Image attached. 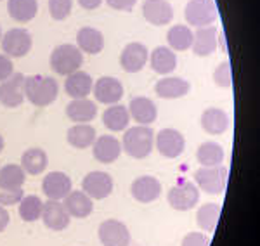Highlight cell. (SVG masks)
Instances as JSON below:
<instances>
[{
    "instance_id": "7bdbcfd3",
    "label": "cell",
    "mask_w": 260,
    "mask_h": 246,
    "mask_svg": "<svg viewBox=\"0 0 260 246\" xmlns=\"http://www.w3.org/2000/svg\"><path fill=\"white\" fill-rule=\"evenodd\" d=\"M9 222H11V215H9V212L6 210L2 205H0V232L2 231H6V227L9 226Z\"/></svg>"
},
{
    "instance_id": "8fae6325",
    "label": "cell",
    "mask_w": 260,
    "mask_h": 246,
    "mask_svg": "<svg viewBox=\"0 0 260 246\" xmlns=\"http://www.w3.org/2000/svg\"><path fill=\"white\" fill-rule=\"evenodd\" d=\"M24 80L26 77L23 73H12L0 83V102L6 108H18L24 102Z\"/></svg>"
},
{
    "instance_id": "7c38bea8",
    "label": "cell",
    "mask_w": 260,
    "mask_h": 246,
    "mask_svg": "<svg viewBox=\"0 0 260 246\" xmlns=\"http://www.w3.org/2000/svg\"><path fill=\"white\" fill-rule=\"evenodd\" d=\"M149 57L148 47L141 42H132V44L125 45V49L121 51L120 56V64L123 68V72L127 73H139L146 66Z\"/></svg>"
},
{
    "instance_id": "6da1fadb",
    "label": "cell",
    "mask_w": 260,
    "mask_h": 246,
    "mask_svg": "<svg viewBox=\"0 0 260 246\" xmlns=\"http://www.w3.org/2000/svg\"><path fill=\"white\" fill-rule=\"evenodd\" d=\"M57 94H59V85L50 77L31 75L24 80V97L37 108H45L52 104L57 99Z\"/></svg>"
},
{
    "instance_id": "7402d4cb",
    "label": "cell",
    "mask_w": 260,
    "mask_h": 246,
    "mask_svg": "<svg viewBox=\"0 0 260 246\" xmlns=\"http://www.w3.org/2000/svg\"><path fill=\"white\" fill-rule=\"evenodd\" d=\"M191 90L189 82L180 77H165L154 85V92L161 99H180Z\"/></svg>"
},
{
    "instance_id": "277c9868",
    "label": "cell",
    "mask_w": 260,
    "mask_h": 246,
    "mask_svg": "<svg viewBox=\"0 0 260 246\" xmlns=\"http://www.w3.org/2000/svg\"><path fill=\"white\" fill-rule=\"evenodd\" d=\"M194 181L203 193L222 194L228 186V168L224 165L201 166L194 172Z\"/></svg>"
},
{
    "instance_id": "30bf717a",
    "label": "cell",
    "mask_w": 260,
    "mask_h": 246,
    "mask_svg": "<svg viewBox=\"0 0 260 246\" xmlns=\"http://www.w3.org/2000/svg\"><path fill=\"white\" fill-rule=\"evenodd\" d=\"M99 241L103 246H128L130 244V231L123 222L116 219L104 220L99 226Z\"/></svg>"
},
{
    "instance_id": "836d02e7",
    "label": "cell",
    "mask_w": 260,
    "mask_h": 246,
    "mask_svg": "<svg viewBox=\"0 0 260 246\" xmlns=\"http://www.w3.org/2000/svg\"><path fill=\"white\" fill-rule=\"evenodd\" d=\"M219 219H220V205H217V203H207V205L200 206L198 214H196V224L205 232L215 231Z\"/></svg>"
},
{
    "instance_id": "ab89813d",
    "label": "cell",
    "mask_w": 260,
    "mask_h": 246,
    "mask_svg": "<svg viewBox=\"0 0 260 246\" xmlns=\"http://www.w3.org/2000/svg\"><path fill=\"white\" fill-rule=\"evenodd\" d=\"M182 246H210V237L203 232H189L184 236Z\"/></svg>"
},
{
    "instance_id": "4fadbf2b",
    "label": "cell",
    "mask_w": 260,
    "mask_h": 246,
    "mask_svg": "<svg viewBox=\"0 0 260 246\" xmlns=\"http://www.w3.org/2000/svg\"><path fill=\"white\" fill-rule=\"evenodd\" d=\"M94 90V95L98 99V102L103 104H118L120 99L123 97V85L118 78L115 77H101L98 82L92 87Z\"/></svg>"
},
{
    "instance_id": "5b68a950",
    "label": "cell",
    "mask_w": 260,
    "mask_h": 246,
    "mask_svg": "<svg viewBox=\"0 0 260 246\" xmlns=\"http://www.w3.org/2000/svg\"><path fill=\"white\" fill-rule=\"evenodd\" d=\"M184 18L189 26H212L219 18V11L213 0H189L184 9Z\"/></svg>"
},
{
    "instance_id": "44dd1931",
    "label": "cell",
    "mask_w": 260,
    "mask_h": 246,
    "mask_svg": "<svg viewBox=\"0 0 260 246\" xmlns=\"http://www.w3.org/2000/svg\"><path fill=\"white\" fill-rule=\"evenodd\" d=\"M62 205L68 210L70 217H75V219H85L94 212V199L89 198L83 191L71 189Z\"/></svg>"
},
{
    "instance_id": "52a82bcc",
    "label": "cell",
    "mask_w": 260,
    "mask_h": 246,
    "mask_svg": "<svg viewBox=\"0 0 260 246\" xmlns=\"http://www.w3.org/2000/svg\"><path fill=\"white\" fill-rule=\"evenodd\" d=\"M2 51L9 57H23L31 49V35L24 28H12L0 39Z\"/></svg>"
},
{
    "instance_id": "e575fe53",
    "label": "cell",
    "mask_w": 260,
    "mask_h": 246,
    "mask_svg": "<svg viewBox=\"0 0 260 246\" xmlns=\"http://www.w3.org/2000/svg\"><path fill=\"white\" fill-rule=\"evenodd\" d=\"M19 205V217L24 222H35L42 217V208L44 201L39 196H23V199L18 203Z\"/></svg>"
},
{
    "instance_id": "1f68e13d",
    "label": "cell",
    "mask_w": 260,
    "mask_h": 246,
    "mask_svg": "<svg viewBox=\"0 0 260 246\" xmlns=\"http://www.w3.org/2000/svg\"><path fill=\"white\" fill-rule=\"evenodd\" d=\"M9 16L18 23H28L39 12V2L37 0H9L7 4Z\"/></svg>"
},
{
    "instance_id": "ac0fdd59",
    "label": "cell",
    "mask_w": 260,
    "mask_h": 246,
    "mask_svg": "<svg viewBox=\"0 0 260 246\" xmlns=\"http://www.w3.org/2000/svg\"><path fill=\"white\" fill-rule=\"evenodd\" d=\"M219 45V31L215 26H203L192 33V52L198 57H207L217 51Z\"/></svg>"
},
{
    "instance_id": "8d00e7d4",
    "label": "cell",
    "mask_w": 260,
    "mask_h": 246,
    "mask_svg": "<svg viewBox=\"0 0 260 246\" xmlns=\"http://www.w3.org/2000/svg\"><path fill=\"white\" fill-rule=\"evenodd\" d=\"M23 199V187H9L0 182V205L2 206H12L18 205Z\"/></svg>"
},
{
    "instance_id": "2e32d148",
    "label": "cell",
    "mask_w": 260,
    "mask_h": 246,
    "mask_svg": "<svg viewBox=\"0 0 260 246\" xmlns=\"http://www.w3.org/2000/svg\"><path fill=\"white\" fill-rule=\"evenodd\" d=\"M42 191L49 199L61 201L71 191V179L64 172H50L42 181Z\"/></svg>"
},
{
    "instance_id": "d4e9b609",
    "label": "cell",
    "mask_w": 260,
    "mask_h": 246,
    "mask_svg": "<svg viewBox=\"0 0 260 246\" xmlns=\"http://www.w3.org/2000/svg\"><path fill=\"white\" fill-rule=\"evenodd\" d=\"M77 47L82 52L95 56L104 49V35L98 28L92 26H83L77 33Z\"/></svg>"
},
{
    "instance_id": "9c48e42d",
    "label": "cell",
    "mask_w": 260,
    "mask_h": 246,
    "mask_svg": "<svg viewBox=\"0 0 260 246\" xmlns=\"http://www.w3.org/2000/svg\"><path fill=\"white\" fill-rule=\"evenodd\" d=\"M82 191L92 199H104L113 193V179L110 173L101 172H89L82 181Z\"/></svg>"
},
{
    "instance_id": "d6986e66",
    "label": "cell",
    "mask_w": 260,
    "mask_h": 246,
    "mask_svg": "<svg viewBox=\"0 0 260 246\" xmlns=\"http://www.w3.org/2000/svg\"><path fill=\"white\" fill-rule=\"evenodd\" d=\"M92 154H94V158L99 163L104 165L115 163L121 154V144L113 135H101L92 144Z\"/></svg>"
},
{
    "instance_id": "f35d334b",
    "label": "cell",
    "mask_w": 260,
    "mask_h": 246,
    "mask_svg": "<svg viewBox=\"0 0 260 246\" xmlns=\"http://www.w3.org/2000/svg\"><path fill=\"white\" fill-rule=\"evenodd\" d=\"M213 82L219 87H224V89H229L233 85V72H231L229 61H224L217 66L215 72H213Z\"/></svg>"
},
{
    "instance_id": "f1b7e54d",
    "label": "cell",
    "mask_w": 260,
    "mask_h": 246,
    "mask_svg": "<svg viewBox=\"0 0 260 246\" xmlns=\"http://www.w3.org/2000/svg\"><path fill=\"white\" fill-rule=\"evenodd\" d=\"M103 123L111 132H121L128 127L130 123V113L128 108L123 104H111L103 113Z\"/></svg>"
},
{
    "instance_id": "74e56055",
    "label": "cell",
    "mask_w": 260,
    "mask_h": 246,
    "mask_svg": "<svg viewBox=\"0 0 260 246\" xmlns=\"http://www.w3.org/2000/svg\"><path fill=\"white\" fill-rule=\"evenodd\" d=\"M73 0H49V12L52 19L64 21L71 14Z\"/></svg>"
},
{
    "instance_id": "83f0119b",
    "label": "cell",
    "mask_w": 260,
    "mask_h": 246,
    "mask_svg": "<svg viewBox=\"0 0 260 246\" xmlns=\"http://www.w3.org/2000/svg\"><path fill=\"white\" fill-rule=\"evenodd\" d=\"M66 139L75 149H87L92 148V144L95 143L98 133H95V128L89 123H77L68 130Z\"/></svg>"
},
{
    "instance_id": "60d3db41",
    "label": "cell",
    "mask_w": 260,
    "mask_h": 246,
    "mask_svg": "<svg viewBox=\"0 0 260 246\" xmlns=\"http://www.w3.org/2000/svg\"><path fill=\"white\" fill-rule=\"evenodd\" d=\"M12 73H14V64H12L11 57L0 54V82H6Z\"/></svg>"
},
{
    "instance_id": "5bb4252c",
    "label": "cell",
    "mask_w": 260,
    "mask_h": 246,
    "mask_svg": "<svg viewBox=\"0 0 260 246\" xmlns=\"http://www.w3.org/2000/svg\"><path fill=\"white\" fill-rule=\"evenodd\" d=\"M40 219L44 220L45 227H49L50 231H64L70 226L71 217L61 201L49 199L47 203H44Z\"/></svg>"
},
{
    "instance_id": "f546056e",
    "label": "cell",
    "mask_w": 260,
    "mask_h": 246,
    "mask_svg": "<svg viewBox=\"0 0 260 246\" xmlns=\"http://www.w3.org/2000/svg\"><path fill=\"white\" fill-rule=\"evenodd\" d=\"M47 163H49L47 154L40 148L26 149V151L23 153V156H21V166H23L24 172L30 175H40L47 168Z\"/></svg>"
},
{
    "instance_id": "4316f807",
    "label": "cell",
    "mask_w": 260,
    "mask_h": 246,
    "mask_svg": "<svg viewBox=\"0 0 260 246\" xmlns=\"http://www.w3.org/2000/svg\"><path fill=\"white\" fill-rule=\"evenodd\" d=\"M151 69L158 75H170L177 68V54L170 47H156L149 54Z\"/></svg>"
},
{
    "instance_id": "4dcf8cb0",
    "label": "cell",
    "mask_w": 260,
    "mask_h": 246,
    "mask_svg": "<svg viewBox=\"0 0 260 246\" xmlns=\"http://www.w3.org/2000/svg\"><path fill=\"white\" fill-rule=\"evenodd\" d=\"M224 148L213 140L200 144L198 151H196V160L201 166H219L224 161Z\"/></svg>"
},
{
    "instance_id": "d6a6232c",
    "label": "cell",
    "mask_w": 260,
    "mask_h": 246,
    "mask_svg": "<svg viewBox=\"0 0 260 246\" xmlns=\"http://www.w3.org/2000/svg\"><path fill=\"white\" fill-rule=\"evenodd\" d=\"M167 42H169V47L174 52L187 51L192 45V30L186 24H175L167 33Z\"/></svg>"
},
{
    "instance_id": "484cf974",
    "label": "cell",
    "mask_w": 260,
    "mask_h": 246,
    "mask_svg": "<svg viewBox=\"0 0 260 246\" xmlns=\"http://www.w3.org/2000/svg\"><path fill=\"white\" fill-rule=\"evenodd\" d=\"M201 127L210 135H220L229 128V116L220 108H208L201 115Z\"/></svg>"
},
{
    "instance_id": "bcb514c9",
    "label": "cell",
    "mask_w": 260,
    "mask_h": 246,
    "mask_svg": "<svg viewBox=\"0 0 260 246\" xmlns=\"http://www.w3.org/2000/svg\"><path fill=\"white\" fill-rule=\"evenodd\" d=\"M0 39H2V30H0Z\"/></svg>"
},
{
    "instance_id": "e0dca14e",
    "label": "cell",
    "mask_w": 260,
    "mask_h": 246,
    "mask_svg": "<svg viewBox=\"0 0 260 246\" xmlns=\"http://www.w3.org/2000/svg\"><path fill=\"white\" fill-rule=\"evenodd\" d=\"M142 14L144 19L154 26H165L174 18V9L169 0H144Z\"/></svg>"
},
{
    "instance_id": "ba28073f",
    "label": "cell",
    "mask_w": 260,
    "mask_h": 246,
    "mask_svg": "<svg viewBox=\"0 0 260 246\" xmlns=\"http://www.w3.org/2000/svg\"><path fill=\"white\" fill-rule=\"evenodd\" d=\"M154 144L161 156L169 158V160L179 158L186 149V139L175 128H163L158 132V135L154 137Z\"/></svg>"
},
{
    "instance_id": "603a6c76",
    "label": "cell",
    "mask_w": 260,
    "mask_h": 246,
    "mask_svg": "<svg viewBox=\"0 0 260 246\" xmlns=\"http://www.w3.org/2000/svg\"><path fill=\"white\" fill-rule=\"evenodd\" d=\"M92 87H94L92 77L87 72H82V69L68 75L64 82V90L71 99H83L90 95Z\"/></svg>"
},
{
    "instance_id": "f6af8a7d",
    "label": "cell",
    "mask_w": 260,
    "mask_h": 246,
    "mask_svg": "<svg viewBox=\"0 0 260 246\" xmlns=\"http://www.w3.org/2000/svg\"><path fill=\"white\" fill-rule=\"evenodd\" d=\"M4 146H6V143H4V137L0 135V153L4 151Z\"/></svg>"
},
{
    "instance_id": "8992f818",
    "label": "cell",
    "mask_w": 260,
    "mask_h": 246,
    "mask_svg": "<svg viewBox=\"0 0 260 246\" xmlns=\"http://www.w3.org/2000/svg\"><path fill=\"white\" fill-rule=\"evenodd\" d=\"M169 205L177 212H189L200 201V189L192 182H180L174 186L167 194Z\"/></svg>"
},
{
    "instance_id": "ffe728a7",
    "label": "cell",
    "mask_w": 260,
    "mask_h": 246,
    "mask_svg": "<svg viewBox=\"0 0 260 246\" xmlns=\"http://www.w3.org/2000/svg\"><path fill=\"white\" fill-rule=\"evenodd\" d=\"M128 113H130V118H134L136 123L149 127V125L154 123V120H156L158 110H156V104L151 101V99L139 95V97H134L132 101H130Z\"/></svg>"
},
{
    "instance_id": "ee69618b",
    "label": "cell",
    "mask_w": 260,
    "mask_h": 246,
    "mask_svg": "<svg viewBox=\"0 0 260 246\" xmlns=\"http://www.w3.org/2000/svg\"><path fill=\"white\" fill-rule=\"evenodd\" d=\"M78 4H80V7H83L85 11H94L103 4V0H78Z\"/></svg>"
},
{
    "instance_id": "9a60e30c",
    "label": "cell",
    "mask_w": 260,
    "mask_h": 246,
    "mask_svg": "<svg viewBox=\"0 0 260 246\" xmlns=\"http://www.w3.org/2000/svg\"><path fill=\"white\" fill-rule=\"evenodd\" d=\"M130 193H132L136 201L148 205V203H153L154 199L160 198L161 184L158 179L151 177V175H142V177H137L136 181L132 182Z\"/></svg>"
},
{
    "instance_id": "3957f363",
    "label": "cell",
    "mask_w": 260,
    "mask_h": 246,
    "mask_svg": "<svg viewBox=\"0 0 260 246\" xmlns=\"http://www.w3.org/2000/svg\"><path fill=\"white\" fill-rule=\"evenodd\" d=\"M83 64V54L77 45L73 44H62L57 45L50 54V68L57 75L68 77L80 69Z\"/></svg>"
},
{
    "instance_id": "d590c367",
    "label": "cell",
    "mask_w": 260,
    "mask_h": 246,
    "mask_svg": "<svg viewBox=\"0 0 260 246\" xmlns=\"http://www.w3.org/2000/svg\"><path fill=\"white\" fill-rule=\"evenodd\" d=\"M24 181H26V172L23 170L21 165L9 163L0 168V182L9 187H23Z\"/></svg>"
},
{
    "instance_id": "cb8c5ba5",
    "label": "cell",
    "mask_w": 260,
    "mask_h": 246,
    "mask_svg": "<svg viewBox=\"0 0 260 246\" xmlns=\"http://www.w3.org/2000/svg\"><path fill=\"white\" fill-rule=\"evenodd\" d=\"M66 116L73 123H90L98 116V106L90 99H73L66 106Z\"/></svg>"
},
{
    "instance_id": "b9f144b4",
    "label": "cell",
    "mask_w": 260,
    "mask_h": 246,
    "mask_svg": "<svg viewBox=\"0 0 260 246\" xmlns=\"http://www.w3.org/2000/svg\"><path fill=\"white\" fill-rule=\"evenodd\" d=\"M106 4L115 11H130L137 4V0H106Z\"/></svg>"
},
{
    "instance_id": "7a4b0ae2",
    "label": "cell",
    "mask_w": 260,
    "mask_h": 246,
    "mask_svg": "<svg viewBox=\"0 0 260 246\" xmlns=\"http://www.w3.org/2000/svg\"><path fill=\"white\" fill-rule=\"evenodd\" d=\"M154 146V132L151 127L137 125L125 132L123 140H121V151H125L130 158L136 160H144L148 158Z\"/></svg>"
}]
</instances>
